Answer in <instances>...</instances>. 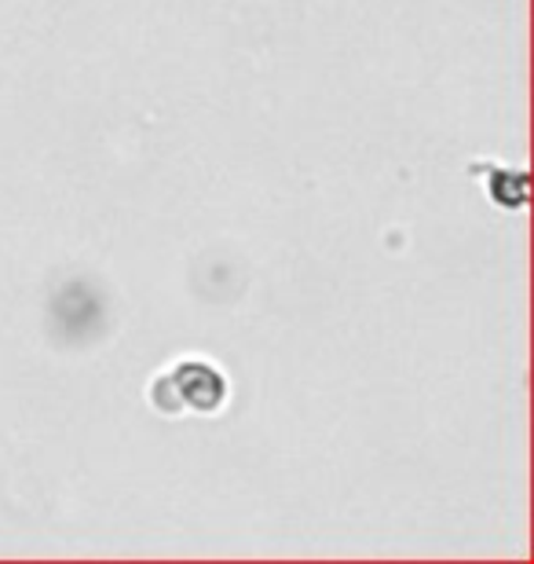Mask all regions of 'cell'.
I'll return each instance as SVG.
<instances>
[{
    "instance_id": "1",
    "label": "cell",
    "mask_w": 534,
    "mask_h": 564,
    "mask_svg": "<svg viewBox=\"0 0 534 564\" xmlns=\"http://www.w3.org/2000/svg\"><path fill=\"white\" fill-rule=\"evenodd\" d=\"M173 386L187 389V400L179 403V411L190 408V411H216L224 403V378L220 370H212L209 364H198V359H190V364L176 367L173 375H165ZM157 386H165V381H157ZM168 389V386H165Z\"/></svg>"
}]
</instances>
